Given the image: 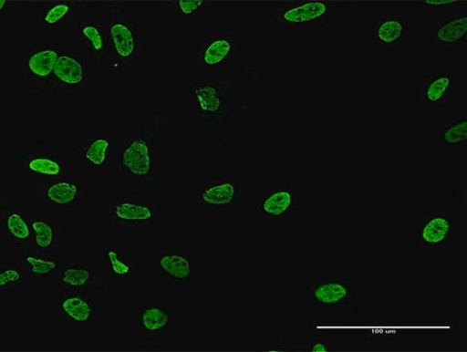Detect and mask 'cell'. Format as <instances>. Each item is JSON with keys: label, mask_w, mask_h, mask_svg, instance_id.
<instances>
[{"label": "cell", "mask_w": 467, "mask_h": 352, "mask_svg": "<svg viewBox=\"0 0 467 352\" xmlns=\"http://www.w3.org/2000/svg\"><path fill=\"white\" fill-rule=\"evenodd\" d=\"M168 117L150 113L132 121L117 144L116 170L134 195L156 196L161 192L158 173V140Z\"/></svg>", "instance_id": "obj_1"}, {"label": "cell", "mask_w": 467, "mask_h": 352, "mask_svg": "<svg viewBox=\"0 0 467 352\" xmlns=\"http://www.w3.org/2000/svg\"><path fill=\"white\" fill-rule=\"evenodd\" d=\"M235 78L227 73L207 74L187 81V116L203 126H222L235 107Z\"/></svg>", "instance_id": "obj_2"}, {"label": "cell", "mask_w": 467, "mask_h": 352, "mask_svg": "<svg viewBox=\"0 0 467 352\" xmlns=\"http://www.w3.org/2000/svg\"><path fill=\"white\" fill-rule=\"evenodd\" d=\"M109 40V70L114 78L126 76L141 61L142 22L121 7H109L107 15Z\"/></svg>", "instance_id": "obj_3"}, {"label": "cell", "mask_w": 467, "mask_h": 352, "mask_svg": "<svg viewBox=\"0 0 467 352\" xmlns=\"http://www.w3.org/2000/svg\"><path fill=\"white\" fill-rule=\"evenodd\" d=\"M458 233L455 206L451 202L422 204L420 218L410 223V237L423 250L451 251Z\"/></svg>", "instance_id": "obj_4"}, {"label": "cell", "mask_w": 467, "mask_h": 352, "mask_svg": "<svg viewBox=\"0 0 467 352\" xmlns=\"http://www.w3.org/2000/svg\"><path fill=\"white\" fill-rule=\"evenodd\" d=\"M247 198L249 192L237 175L226 171L204 173L194 196L202 214L214 220H235L237 206Z\"/></svg>", "instance_id": "obj_5"}, {"label": "cell", "mask_w": 467, "mask_h": 352, "mask_svg": "<svg viewBox=\"0 0 467 352\" xmlns=\"http://www.w3.org/2000/svg\"><path fill=\"white\" fill-rule=\"evenodd\" d=\"M310 305L325 314H353L359 311L360 284L336 274H325L308 286Z\"/></svg>", "instance_id": "obj_6"}, {"label": "cell", "mask_w": 467, "mask_h": 352, "mask_svg": "<svg viewBox=\"0 0 467 352\" xmlns=\"http://www.w3.org/2000/svg\"><path fill=\"white\" fill-rule=\"evenodd\" d=\"M94 62L78 46L61 47L52 77L53 93L88 96L95 89Z\"/></svg>", "instance_id": "obj_7"}, {"label": "cell", "mask_w": 467, "mask_h": 352, "mask_svg": "<svg viewBox=\"0 0 467 352\" xmlns=\"http://www.w3.org/2000/svg\"><path fill=\"white\" fill-rule=\"evenodd\" d=\"M337 7L327 0H291L274 10L273 22L284 32H324Z\"/></svg>", "instance_id": "obj_8"}, {"label": "cell", "mask_w": 467, "mask_h": 352, "mask_svg": "<svg viewBox=\"0 0 467 352\" xmlns=\"http://www.w3.org/2000/svg\"><path fill=\"white\" fill-rule=\"evenodd\" d=\"M61 47H20L16 53V78L22 86L36 94H51L55 64Z\"/></svg>", "instance_id": "obj_9"}, {"label": "cell", "mask_w": 467, "mask_h": 352, "mask_svg": "<svg viewBox=\"0 0 467 352\" xmlns=\"http://www.w3.org/2000/svg\"><path fill=\"white\" fill-rule=\"evenodd\" d=\"M298 196L296 185L251 188V218L269 223L294 221L298 215Z\"/></svg>", "instance_id": "obj_10"}, {"label": "cell", "mask_w": 467, "mask_h": 352, "mask_svg": "<svg viewBox=\"0 0 467 352\" xmlns=\"http://www.w3.org/2000/svg\"><path fill=\"white\" fill-rule=\"evenodd\" d=\"M79 180L78 171L57 180H30L25 184V193L30 197L33 205L54 212H67L77 208L84 195Z\"/></svg>", "instance_id": "obj_11"}, {"label": "cell", "mask_w": 467, "mask_h": 352, "mask_svg": "<svg viewBox=\"0 0 467 352\" xmlns=\"http://www.w3.org/2000/svg\"><path fill=\"white\" fill-rule=\"evenodd\" d=\"M137 329L141 343L150 347L171 343L173 330V305L169 297L150 296L141 299Z\"/></svg>", "instance_id": "obj_12"}, {"label": "cell", "mask_w": 467, "mask_h": 352, "mask_svg": "<svg viewBox=\"0 0 467 352\" xmlns=\"http://www.w3.org/2000/svg\"><path fill=\"white\" fill-rule=\"evenodd\" d=\"M155 262L156 279L161 283H190L204 280L203 252L159 250L150 253Z\"/></svg>", "instance_id": "obj_13"}, {"label": "cell", "mask_w": 467, "mask_h": 352, "mask_svg": "<svg viewBox=\"0 0 467 352\" xmlns=\"http://www.w3.org/2000/svg\"><path fill=\"white\" fill-rule=\"evenodd\" d=\"M237 58L236 33L211 31L204 33L196 48L193 63L202 75L226 73V67Z\"/></svg>", "instance_id": "obj_14"}, {"label": "cell", "mask_w": 467, "mask_h": 352, "mask_svg": "<svg viewBox=\"0 0 467 352\" xmlns=\"http://www.w3.org/2000/svg\"><path fill=\"white\" fill-rule=\"evenodd\" d=\"M118 142L109 127L94 129L74 145L79 165L87 171L111 173L116 170Z\"/></svg>", "instance_id": "obj_15"}, {"label": "cell", "mask_w": 467, "mask_h": 352, "mask_svg": "<svg viewBox=\"0 0 467 352\" xmlns=\"http://www.w3.org/2000/svg\"><path fill=\"white\" fill-rule=\"evenodd\" d=\"M87 3L75 0H49L31 18L33 32H73Z\"/></svg>", "instance_id": "obj_16"}, {"label": "cell", "mask_w": 467, "mask_h": 352, "mask_svg": "<svg viewBox=\"0 0 467 352\" xmlns=\"http://www.w3.org/2000/svg\"><path fill=\"white\" fill-rule=\"evenodd\" d=\"M47 148H32L25 154L12 156L10 162L17 171L30 176L31 180L49 181L78 172L71 165L58 156H52Z\"/></svg>", "instance_id": "obj_17"}, {"label": "cell", "mask_w": 467, "mask_h": 352, "mask_svg": "<svg viewBox=\"0 0 467 352\" xmlns=\"http://www.w3.org/2000/svg\"><path fill=\"white\" fill-rule=\"evenodd\" d=\"M158 214L157 205L141 200L139 195L118 198L109 208V222L132 232L155 225Z\"/></svg>", "instance_id": "obj_18"}, {"label": "cell", "mask_w": 467, "mask_h": 352, "mask_svg": "<svg viewBox=\"0 0 467 352\" xmlns=\"http://www.w3.org/2000/svg\"><path fill=\"white\" fill-rule=\"evenodd\" d=\"M456 75L454 66L438 64L435 74L424 78L421 85L423 109L451 110L454 107Z\"/></svg>", "instance_id": "obj_19"}, {"label": "cell", "mask_w": 467, "mask_h": 352, "mask_svg": "<svg viewBox=\"0 0 467 352\" xmlns=\"http://www.w3.org/2000/svg\"><path fill=\"white\" fill-rule=\"evenodd\" d=\"M99 287L114 282H137L142 278V268L125 251L105 249L99 252L93 265Z\"/></svg>", "instance_id": "obj_20"}, {"label": "cell", "mask_w": 467, "mask_h": 352, "mask_svg": "<svg viewBox=\"0 0 467 352\" xmlns=\"http://www.w3.org/2000/svg\"><path fill=\"white\" fill-rule=\"evenodd\" d=\"M74 32L78 33V47L94 63H109V40L106 16H96L81 13Z\"/></svg>", "instance_id": "obj_21"}, {"label": "cell", "mask_w": 467, "mask_h": 352, "mask_svg": "<svg viewBox=\"0 0 467 352\" xmlns=\"http://www.w3.org/2000/svg\"><path fill=\"white\" fill-rule=\"evenodd\" d=\"M96 288L63 290L57 306V317L63 326L88 328L94 324Z\"/></svg>", "instance_id": "obj_22"}, {"label": "cell", "mask_w": 467, "mask_h": 352, "mask_svg": "<svg viewBox=\"0 0 467 352\" xmlns=\"http://www.w3.org/2000/svg\"><path fill=\"white\" fill-rule=\"evenodd\" d=\"M0 237L3 243L16 251L32 248L34 234L29 204H3L0 213Z\"/></svg>", "instance_id": "obj_23"}, {"label": "cell", "mask_w": 467, "mask_h": 352, "mask_svg": "<svg viewBox=\"0 0 467 352\" xmlns=\"http://www.w3.org/2000/svg\"><path fill=\"white\" fill-rule=\"evenodd\" d=\"M29 205V216L33 229L32 248L38 252L63 254V221L54 216V211Z\"/></svg>", "instance_id": "obj_24"}, {"label": "cell", "mask_w": 467, "mask_h": 352, "mask_svg": "<svg viewBox=\"0 0 467 352\" xmlns=\"http://www.w3.org/2000/svg\"><path fill=\"white\" fill-rule=\"evenodd\" d=\"M16 261L33 282H50L60 279L64 268L63 254H52L34 249L16 251Z\"/></svg>", "instance_id": "obj_25"}, {"label": "cell", "mask_w": 467, "mask_h": 352, "mask_svg": "<svg viewBox=\"0 0 467 352\" xmlns=\"http://www.w3.org/2000/svg\"><path fill=\"white\" fill-rule=\"evenodd\" d=\"M377 48H402L408 44V21L403 16H379L373 29Z\"/></svg>", "instance_id": "obj_26"}, {"label": "cell", "mask_w": 467, "mask_h": 352, "mask_svg": "<svg viewBox=\"0 0 467 352\" xmlns=\"http://www.w3.org/2000/svg\"><path fill=\"white\" fill-rule=\"evenodd\" d=\"M431 39L435 47H465L467 43L466 7L441 17L432 33Z\"/></svg>", "instance_id": "obj_27"}, {"label": "cell", "mask_w": 467, "mask_h": 352, "mask_svg": "<svg viewBox=\"0 0 467 352\" xmlns=\"http://www.w3.org/2000/svg\"><path fill=\"white\" fill-rule=\"evenodd\" d=\"M467 145V116L463 112L451 123L439 126L437 130L438 157H454L464 153Z\"/></svg>", "instance_id": "obj_28"}, {"label": "cell", "mask_w": 467, "mask_h": 352, "mask_svg": "<svg viewBox=\"0 0 467 352\" xmlns=\"http://www.w3.org/2000/svg\"><path fill=\"white\" fill-rule=\"evenodd\" d=\"M63 290H80L99 287L93 267L64 266L59 279Z\"/></svg>", "instance_id": "obj_29"}, {"label": "cell", "mask_w": 467, "mask_h": 352, "mask_svg": "<svg viewBox=\"0 0 467 352\" xmlns=\"http://www.w3.org/2000/svg\"><path fill=\"white\" fill-rule=\"evenodd\" d=\"M29 281L26 270L19 264L2 265L0 268V294L2 297H10L16 294L17 290Z\"/></svg>", "instance_id": "obj_30"}, {"label": "cell", "mask_w": 467, "mask_h": 352, "mask_svg": "<svg viewBox=\"0 0 467 352\" xmlns=\"http://www.w3.org/2000/svg\"><path fill=\"white\" fill-rule=\"evenodd\" d=\"M207 4L204 0H176L171 5L173 16L181 19H193L202 16Z\"/></svg>", "instance_id": "obj_31"}, {"label": "cell", "mask_w": 467, "mask_h": 352, "mask_svg": "<svg viewBox=\"0 0 467 352\" xmlns=\"http://www.w3.org/2000/svg\"><path fill=\"white\" fill-rule=\"evenodd\" d=\"M467 5L466 0H443V2H434V0H425L422 2V7L428 11L430 15L438 16L439 18L451 15L459 9Z\"/></svg>", "instance_id": "obj_32"}, {"label": "cell", "mask_w": 467, "mask_h": 352, "mask_svg": "<svg viewBox=\"0 0 467 352\" xmlns=\"http://www.w3.org/2000/svg\"><path fill=\"white\" fill-rule=\"evenodd\" d=\"M307 351H328L327 337L314 336L312 343L306 347Z\"/></svg>", "instance_id": "obj_33"}, {"label": "cell", "mask_w": 467, "mask_h": 352, "mask_svg": "<svg viewBox=\"0 0 467 352\" xmlns=\"http://www.w3.org/2000/svg\"><path fill=\"white\" fill-rule=\"evenodd\" d=\"M16 3L10 0H0V16L4 17L14 16L16 15Z\"/></svg>", "instance_id": "obj_34"}, {"label": "cell", "mask_w": 467, "mask_h": 352, "mask_svg": "<svg viewBox=\"0 0 467 352\" xmlns=\"http://www.w3.org/2000/svg\"><path fill=\"white\" fill-rule=\"evenodd\" d=\"M296 346L292 344L291 341H281L277 344H275L272 347H269L267 350L269 351H287L292 350V348H295Z\"/></svg>", "instance_id": "obj_35"}]
</instances>
